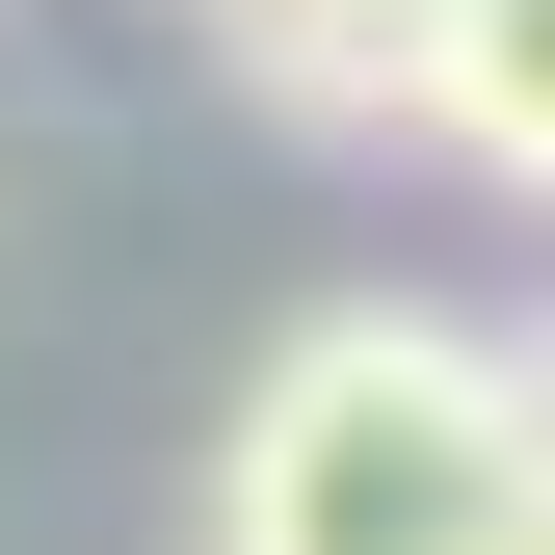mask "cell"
<instances>
[{"instance_id":"5b68a950","label":"cell","mask_w":555,"mask_h":555,"mask_svg":"<svg viewBox=\"0 0 555 555\" xmlns=\"http://www.w3.org/2000/svg\"><path fill=\"white\" fill-rule=\"evenodd\" d=\"M529 371H555V344H529Z\"/></svg>"},{"instance_id":"6da1fadb","label":"cell","mask_w":555,"mask_h":555,"mask_svg":"<svg viewBox=\"0 0 555 555\" xmlns=\"http://www.w3.org/2000/svg\"><path fill=\"white\" fill-rule=\"evenodd\" d=\"M529 503H555V371L424 292L292 318L212 424V555H503Z\"/></svg>"},{"instance_id":"277c9868","label":"cell","mask_w":555,"mask_h":555,"mask_svg":"<svg viewBox=\"0 0 555 555\" xmlns=\"http://www.w3.org/2000/svg\"><path fill=\"white\" fill-rule=\"evenodd\" d=\"M503 555H555V503H529V529H503Z\"/></svg>"},{"instance_id":"3957f363","label":"cell","mask_w":555,"mask_h":555,"mask_svg":"<svg viewBox=\"0 0 555 555\" xmlns=\"http://www.w3.org/2000/svg\"><path fill=\"white\" fill-rule=\"evenodd\" d=\"M371 27H397V53H450V0H371Z\"/></svg>"},{"instance_id":"7a4b0ae2","label":"cell","mask_w":555,"mask_h":555,"mask_svg":"<svg viewBox=\"0 0 555 555\" xmlns=\"http://www.w3.org/2000/svg\"><path fill=\"white\" fill-rule=\"evenodd\" d=\"M424 132H450V159H503L529 212H555V0H450V53H424Z\"/></svg>"}]
</instances>
